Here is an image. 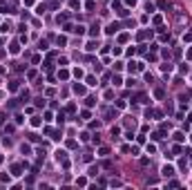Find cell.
Listing matches in <instances>:
<instances>
[{
  "mask_svg": "<svg viewBox=\"0 0 192 190\" xmlns=\"http://www.w3.org/2000/svg\"><path fill=\"white\" fill-rule=\"evenodd\" d=\"M172 174H174V168H172V166H165L163 168V177H172Z\"/></svg>",
  "mask_w": 192,
  "mask_h": 190,
  "instance_id": "6da1fadb",
  "label": "cell"
},
{
  "mask_svg": "<svg viewBox=\"0 0 192 190\" xmlns=\"http://www.w3.org/2000/svg\"><path fill=\"white\" fill-rule=\"evenodd\" d=\"M74 92H76V94H85V87H83V85H74Z\"/></svg>",
  "mask_w": 192,
  "mask_h": 190,
  "instance_id": "7a4b0ae2",
  "label": "cell"
},
{
  "mask_svg": "<svg viewBox=\"0 0 192 190\" xmlns=\"http://www.w3.org/2000/svg\"><path fill=\"white\" fill-rule=\"evenodd\" d=\"M116 29H118V25H116V22H112L110 27H107V34H114V31H116Z\"/></svg>",
  "mask_w": 192,
  "mask_h": 190,
  "instance_id": "3957f363",
  "label": "cell"
},
{
  "mask_svg": "<svg viewBox=\"0 0 192 190\" xmlns=\"http://www.w3.org/2000/svg\"><path fill=\"white\" fill-rule=\"evenodd\" d=\"M105 116H107V119H112V116H116V112L110 107V110H105Z\"/></svg>",
  "mask_w": 192,
  "mask_h": 190,
  "instance_id": "277c9868",
  "label": "cell"
},
{
  "mask_svg": "<svg viewBox=\"0 0 192 190\" xmlns=\"http://www.w3.org/2000/svg\"><path fill=\"white\" fill-rule=\"evenodd\" d=\"M136 99H138V103H148V96H145V94H138Z\"/></svg>",
  "mask_w": 192,
  "mask_h": 190,
  "instance_id": "5b68a950",
  "label": "cell"
},
{
  "mask_svg": "<svg viewBox=\"0 0 192 190\" xmlns=\"http://www.w3.org/2000/svg\"><path fill=\"white\" fill-rule=\"evenodd\" d=\"M11 172H14V174H20V166H11Z\"/></svg>",
  "mask_w": 192,
  "mask_h": 190,
  "instance_id": "8992f818",
  "label": "cell"
}]
</instances>
